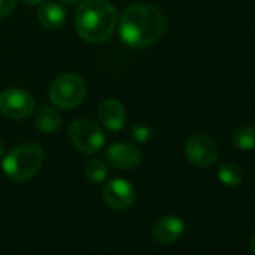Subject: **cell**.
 <instances>
[{"label":"cell","instance_id":"5b68a950","mask_svg":"<svg viewBox=\"0 0 255 255\" xmlns=\"http://www.w3.org/2000/svg\"><path fill=\"white\" fill-rule=\"evenodd\" d=\"M71 144L83 153H96L105 144V135L92 119H78L68 129Z\"/></svg>","mask_w":255,"mask_h":255},{"label":"cell","instance_id":"6da1fadb","mask_svg":"<svg viewBox=\"0 0 255 255\" xmlns=\"http://www.w3.org/2000/svg\"><path fill=\"white\" fill-rule=\"evenodd\" d=\"M167 30V20L161 9L152 5H132L120 20V38L131 48H143L158 42Z\"/></svg>","mask_w":255,"mask_h":255},{"label":"cell","instance_id":"e0dca14e","mask_svg":"<svg viewBox=\"0 0 255 255\" xmlns=\"http://www.w3.org/2000/svg\"><path fill=\"white\" fill-rule=\"evenodd\" d=\"M131 135H132L137 141L146 143V141H149V140L152 138L153 132H152L150 128L146 126V125H135V126L131 128Z\"/></svg>","mask_w":255,"mask_h":255},{"label":"cell","instance_id":"ba28073f","mask_svg":"<svg viewBox=\"0 0 255 255\" xmlns=\"http://www.w3.org/2000/svg\"><path fill=\"white\" fill-rule=\"evenodd\" d=\"M107 161L117 170H134L141 164V150L129 143H114L107 149Z\"/></svg>","mask_w":255,"mask_h":255},{"label":"cell","instance_id":"9c48e42d","mask_svg":"<svg viewBox=\"0 0 255 255\" xmlns=\"http://www.w3.org/2000/svg\"><path fill=\"white\" fill-rule=\"evenodd\" d=\"M104 200L114 210L131 207L135 200L134 186L125 179H113L104 186Z\"/></svg>","mask_w":255,"mask_h":255},{"label":"cell","instance_id":"52a82bcc","mask_svg":"<svg viewBox=\"0 0 255 255\" xmlns=\"http://www.w3.org/2000/svg\"><path fill=\"white\" fill-rule=\"evenodd\" d=\"M186 158L197 167H210L218 159V147L216 143L203 134L192 135L185 146Z\"/></svg>","mask_w":255,"mask_h":255},{"label":"cell","instance_id":"9a60e30c","mask_svg":"<svg viewBox=\"0 0 255 255\" xmlns=\"http://www.w3.org/2000/svg\"><path fill=\"white\" fill-rule=\"evenodd\" d=\"M233 146L240 150H252L255 149V128L242 126L233 132L231 137Z\"/></svg>","mask_w":255,"mask_h":255},{"label":"cell","instance_id":"ac0fdd59","mask_svg":"<svg viewBox=\"0 0 255 255\" xmlns=\"http://www.w3.org/2000/svg\"><path fill=\"white\" fill-rule=\"evenodd\" d=\"M17 6V0H0V20L6 18Z\"/></svg>","mask_w":255,"mask_h":255},{"label":"cell","instance_id":"277c9868","mask_svg":"<svg viewBox=\"0 0 255 255\" xmlns=\"http://www.w3.org/2000/svg\"><path fill=\"white\" fill-rule=\"evenodd\" d=\"M86 83L77 74H63L54 80L50 87V101L63 110H72L78 107L86 98Z\"/></svg>","mask_w":255,"mask_h":255},{"label":"cell","instance_id":"5bb4252c","mask_svg":"<svg viewBox=\"0 0 255 255\" xmlns=\"http://www.w3.org/2000/svg\"><path fill=\"white\" fill-rule=\"evenodd\" d=\"M218 179L227 186H237L243 180V170L234 162H225L218 168Z\"/></svg>","mask_w":255,"mask_h":255},{"label":"cell","instance_id":"2e32d148","mask_svg":"<svg viewBox=\"0 0 255 255\" xmlns=\"http://www.w3.org/2000/svg\"><path fill=\"white\" fill-rule=\"evenodd\" d=\"M108 176V168L101 159H90L86 165V177L90 183H102Z\"/></svg>","mask_w":255,"mask_h":255},{"label":"cell","instance_id":"30bf717a","mask_svg":"<svg viewBox=\"0 0 255 255\" xmlns=\"http://www.w3.org/2000/svg\"><path fill=\"white\" fill-rule=\"evenodd\" d=\"M99 122L110 131H120L126 123V111L116 99H105L98 110Z\"/></svg>","mask_w":255,"mask_h":255},{"label":"cell","instance_id":"7c38bea8","mask_svg":"<svg viewBox=\"0 0 255 255\" xmlns=\"http://www.w3.org/2000/svg\"><path fill=\"white\" fill-rule=\"evenodd\" d=\"M65 20H66L65 9L56 2H45L41 5L38 11V21L41 23L42 27L48 30L60 29L65 24Z\"/></svg>","mask_w":255,"mask_h":255},{"label":"cell","instance_id":"4fadbf2b","mask_svg":"<svg viewBox=\"0 0 255 255\" xmlns=\"http://www.w3.org/2000/svg\"><path fill=\"white\" fill-rule=\"evenodd\" d=\"M60 122L62 120H60L59 111L50 105L41 107L36 114V119H35L36 128L44 134H54L59 129Z\"/></svg>","mask_w":255,"mask_h":255},{"label":"cell","instance_id":"3957f363","mask_svg":"<svg viewBox=\"0 0 255 255\" xmlns=\"http://www.w3.org/2000/svg\"><path fill=\"white\" fill-rule=\"evenodd\" d=\"M44 152L35 143H24L12 149L2 161L5 174L15 182L30 180L42 167Z\"/></svg>","mask_w":255,"mask_h":255},{"label":"cell","instance_id":"7402d4cb","mask_svg":"<svg viewBox=\"0 0 255 255\" xmlns=\"http://www.w3.org/2000/svg\"><path fill=\"white\" fill-rule=\"evenodd\" d=\"M3 153H5V144H3L2 140H0V158L3 156Z\"/></svg>","mask_w":255,"mask_h":255},{"label":"cell","instance_id":"8fae6325","mask_svg":"<svg viewBox=\"0 0 255 255\" xmlns=\"http://www.w3.org/2000/svg\"><path fill=\"white\" fill-rule=\"evenodd\" d=\"M183 233H185V222L177 216L161 218L152 230L153 239L161 243H173L179 240L183 236Z\"/></svg>","mask_w":255,"mask_h":255},{"label":"cell","instance_id":"8992f818","mask_svg":"<svg viewBox=\"0 0 255 255\" xmlns=\"http://www.w3.org/2000/svg\"><path fill=\"white\" fill-rule=\"evenodd\" d=\"M35 110L33 96L18 87H11L0 93V113L12 120L29 117Z\"/></svg>","mask_w":255,"mask_h":255},{"label":"cell","instance_id":"ffe728a7","mask_svg":"<svg viewBox=\"0 0 255 255\" xmlns=\"http://www.w3.org/2000/svg\"><path fill=\"white\" fill-rule=\"evenodd\" d=\"M24 3H27V5H39L42 0H23Z\"/></svg>","mask_w":255,"mask_h":255},{"label":"cell","instance_id":"d6986e66","mask_svg":"<svg viewBox=\"0 0 255 255\" xmlns=\"http://www.w3.org/2000/svg\"><path fill=\"white\" fill-rule=\"evenodd\" d=\"M59 2H60L62 5H68V6H71V5H75V3H78L80 0H59Z\"/></svg>","mask_w":255,"mask_h":255},{"label":"cell","instance_id":"44dd1931","mask_svg":"<svg viewBox=\"0 0 255 255\" xmlns=\"http://www.w3.org/2000/svg\"><path fill=\"white\" fill-rule=\"evenodd\" d=\"M251 251H252V254L255 255V234H254L252 239H251Z\"/></svg>","mask_w":255,"mask_h":255},{"label":"cell","instance_id":"7a4b0ae2","mask_svg":"<svg viewBox=\"0 0 255 255\" xmlns=\"http://www.w3.org/2000/svg\"><path fill=\"white\" fill-rule=\"evenodd\" d=\"M117 11L107 0H84L77 8L75 26L81 39L99 44L114 32Z\"/></svg>","mask_w":255,"mask_h":255}]
</instances>
